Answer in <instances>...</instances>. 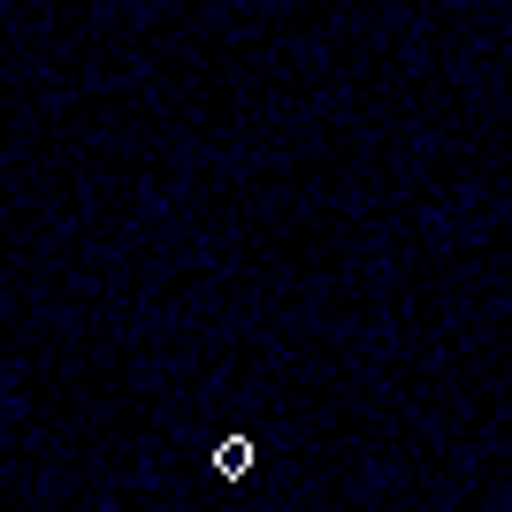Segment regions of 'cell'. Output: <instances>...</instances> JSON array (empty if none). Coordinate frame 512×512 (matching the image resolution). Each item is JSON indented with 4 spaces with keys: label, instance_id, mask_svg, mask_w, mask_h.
Instances as JSON below:
<instances>
[{
    "label": "cell",
    "instance_id": "6da1fadb",
    "mask_svg": "<svg viewBox=\"0 0 512 512\" xmlns=\"http://www.w3.org/2000/svg\"><path fill=\"white\" fill-rule=\"evenodd\" d=\"M214 467H222V474H245V467H253V444H245V436H230V444L214 451Z\"/></svg>",
    "mask_w": 512,
    "mask_h": 512
}]
</instances>
